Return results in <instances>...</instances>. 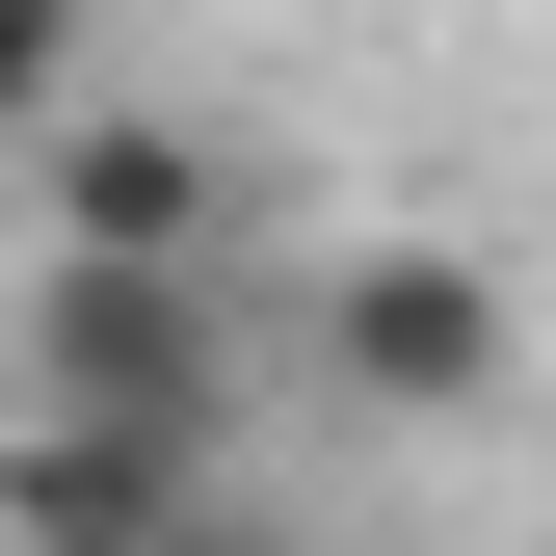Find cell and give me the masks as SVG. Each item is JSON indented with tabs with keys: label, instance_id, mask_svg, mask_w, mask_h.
I'll return each instance as SVG.
<instances>
[{
	"label": "cell",
	"instance_id": "6da1fadb",
	"mask_svg": "<svg viewBox=\"0 0 556 556\" xmlns=\"http://www.w3.org/2000/svg\"><path fill=\"white\" fill-rule=\"evenodd\" d=\"M318 371L344 397H371V425H477V397H504L530 371V318H504V265H477V239H318Z\"/></svg>",
	"mask_w": 556,
	"mask_h": 556
},
{
	"label": "cell",
	"instance_id": "7a4b0ae2",
	"mask_svg": "<svg viewBox=\"0 0 556 556\" xmlns=\"http://www.w3.org/2000/svg\"><path fill=\"white\" fill-rule=\"evenodd\" d=\"M27 213L106 292H213V132L186 106H80V132H27Z\"/></svg>",
	"mask_w": 556,
	"mask_h": 556
},
{
	"label": "cell",
	"instance_id": "3957f363",
	"mask_svg": "<svg viewBox=\"0 0 556 556\" xmlns=\"http://www.w3.org/2000/svg\"><path fill=\"white\" fill-rule=\"evenodd\" d=\"M0 556H239V530L160 477H0Z\"/></svg>",
	"mask_w": 556,
	"mask_h": 556
},
{
	"label": "cell",
	"instance_id": "277c9868",
	"mask_svg": "<svg viewBox=\"0 0 556 556\" xmlns=\"http://www.w3.org/2000/svg\"><path fill=\"white\" fill-rule=\"evenodd\" d=\"M80 106H106V27H80V0H0V160L80 132Z\"/></svg>",
	"mask_w": 556,
	"mask_h": 556
}]
</instances>
